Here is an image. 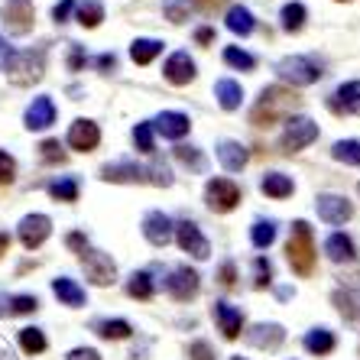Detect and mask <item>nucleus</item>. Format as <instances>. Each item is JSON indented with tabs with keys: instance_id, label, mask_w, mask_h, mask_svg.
<instances>
[{
	"instance_id": "aec40b11",
	"label": "nucleus",
	"mask_w": 360,
	"mask_h": 360,
	"mask_svg": "<svg viewBox=\"0 0 360 360\" xmlns=\"http://www.w3.org/2000/svg\"><path fill=\"white\" fill-rule=\"evenodd\" d=\"M283 338H285V331L279 325H253L247 331V341L253 347H266V351H276L279 344H283Z\"/></svg>"
},
{
	"instance_id": "79ce46f5",
	"label": "nucleus",
	"mask_w": 360,
	"mask_h": 360,
	"mask_svg": "<svg viewBox=\"0 0 360 360\" xmlns=\"http://www.w3.org/2000/svg\"><path fill=\"white\" fill-rule=\"evenodd\" d=\"M146 176H150L153 185H162V188H169V185H172V172H169L166 162H153L150 169H143V179H146Z\"/></svg>"
},
{
	"instance_id": "49530a36",
	"label": "nucleus",
	"mask_w": 360,
	"mask_h": 360,
	"mask_svg": "<svg viewBox=\"0 0 360 360\" xmlns=\"http://www.w3.org/2000/svg\"><path fill=\"white\" fill-rule=\"evenodd\" d=\"M17 179V162H13V156H7V153H0V182L10 185Z\"/></svg>"
},
{
	"instance_id": "b1692460",
	"label": "nucleus",
	"mask_w": 360,
	"mask_h": 360,
	"mask_svg": "<svg viewBox=\"0 0 360 360\" xmlns=\"http://www.w3.org/2000/svg\"><path fill=\"white\" fill-rule=\"evenodd\" d=\"M260 192L269 195V198H289V195L295 192V185L289 176H283V172H266V176L260 179Z\"/></svg>"
},
{
	"instance_id": "864d4df0",
	"label": "nucleus",
	"mask_w": 360,
	"mask_h": 360,
	"mask_svg": "<svg viewBox=\"0 0 360 360\" xmlns=\"http://www.w3.org/2000/svg\"><path fill=\"white\" fill-rule=\"evenodd\" d=\"M94 65H98L101 72H110V68H117V56H114V52H104V56L94 59Z\"/></svg>"
},
{
	"instance_id": "f257e3e1",
	"label": "nucleus",
	"mask_w": 360,
	"mask_h": 360,
	"mask_svg": "<svg viewBox=\"0 0 360 360\" xmlns=\"http://www.w3.org/2000/svg\"><path fill=\"white\" fill-rule=\"evenodd\" d=\"M295 108H299V94L283 88V84H269V88H263L260 101L253 104L250 124L253 127H273V124H279L285 114H292Z\"/></svg>"
},
{
	"instance_id": "412c9836",
	"label": "nucleus",
	"mask_w": 360,
	"mask_h": 360,
	"mask_svg": "<svg viewBox=\"0 0 360 360\" xmlns=\"http://www.w3.org/2000/svg\"><path fill=\"white\" fill-rule=\"evenodd\" d=\"M218 160H221V166L227 169V172H240L243 166H247V150H243L240 143H234V140H221L218 143Z\"/></svg>"
},
{
	"instance_id": "0eeeda50",
	"label": "nucleus",
	"mask_w": 360,
	"mask_h": 360,
	"mask_svg": "<svg viewBox=\"0 0 360 360\" xmlns=\"http://www.w3.org/2000/svg\"><path fill=\"white\" fill-rule=\"evenodd\" d=\"M0 13H4V26H7V33L26 36L30 30H33V20H36L33 0H7Z\"/></svg>"
},
{
	"instance_id": "4468645a",
	"label": "nucleus",
	"mask_w": 360,
	"mask_h": 360,
	"mask_svg": "<svg viewBox=\"0 0 360 360\" xmlns=\"http://www.w3.org/2000/svg\"><path fill=\"white\" fill-rule=\"evenodd\" d=\"M98 143H101V130L94 120H75V124L68 127V146L78 153H91L98 150Z\"/></svg>"
},
{
	"instance_id": "c03bdc74",
	"label": "nucleus",
	"mask_w": 360,
	"mask_h": 360,
	"mask_svg": "<svg viewBox=\"0 0 360 360\" xmlns=\"http://www.w3.org/2000/svg\"><path fill=\"white\" fill-rule=\"evenodd\" d=\"M253 269H257L253 285H257V289H266V285L273 283V266H269V260L266 257H257V260H253Z\"/></svg>"
},
{
	"instance_id": "4be33fe9",
	"label": "nucleus",
	"mask_w": 360,
	"mask_h": 360,
	"mask_svg": "<svg viewBox=\"0 0 360 360\" xmlns=\"http://www.w3.org/2000/svg\"><path fill=\"white\" fill-rule=\"evenodd\" d=\"M335 110H344V114H354L360 117V82H347L335 91V101H331Z\"/></svg>"
},
{
	"instance_id": "8fccbe9b",
	"label": "nucleus",
	"mask_w": 360,
	"mask_h": 360,
	"mask_svg": "<svg viewBox=\"0 0 360 360\" xmlns=\"http://www.w3.org/2000/svg\"><path fill=\"white\" fill-rule=\"evenodd\" d=\"M82 65H84V49H82V46H72V49H68V68H72V72H78Z\"/></svg>"
},
{
	"instance_id": "a211bd4d",
	"label": "nucleus",
	"mask_w": 360,
	"mask_h": 360,
	"mask_svg": "<svg viewBox=\"0 0 360 360\" xmlns=\"http://www.w3.org/2000/svg\"><path fill=\"white\" fill-rule=\"evenodd\" d=\"M214 319H218V325H221V331H224L227 341H237V338H240L243 315L234 309V305H227V302H214Z\"/></svg>"
},
{
	"instance_id": "de8ad7c7",
	"label": "nucleus",
	"mask_w": 360,
	"mask_h": 360,
	"mask_svg": "<svg viewBox=\"0 0 360 360\" xmlns=\"http://www.w3.org/2000/svg\"><path fill=\"white\" fill-rule=\"evenodd\" d=\"M72 10H75V0H62V4H56V7H52V20H56V23H68Z\"/></svg>"
},
{
	"instance_id": "9b49d317",
	"label": "nucleus",
	"mask_w": 360,
	"mask_h": 360,
	"mask_svg": "<svg viewBox=\"0 0 360 360\" xmlns=\"http://www.w3.org/2000/svg\"><path fill=\"white\" fill-rule=\"evenodd\" d=\"M143 237L153 243V247H166L172 237H176V224L169 214L162 211H150L146 218H143Z\"/></svg>"
},
{
	"instance_id": "e433bc0d",
	"label": "nucleus",
	"mask_w": 360,
	"mask_h": 360,
	"mask_svg": "<svg viewBox=\"0 0 360 360\" xmlns=\"http://www.w3.org/2000/svg\"><path fill=\"white\" fill-rule=\"evenodd\" d=\"M283 26L289 33H299L302 26H305V7L302 4H285L283 7Z\"/></svg>"
},
{
	"instance_id": "09e8293b",
	"label": "nucleus",
	"mask_w": 360,
	"mask_h": 360,
	"mask_svg": "<svg viewBox=\"0 0 360 360\" xmlns=\"http://www.w3.org/2000/svg\"><path fill=\"white\" fill-rule=\"evenodd\" d=\"M188 357L192 360H214V351H211L205 341H195L192 347H188Z\"/></svg>"
},
{
	"instance_id": "c9c22d12",
	"label": "nucleus",
	"mask_w": 360,
	"mask_h": 360,
	"mask_svg": "<svg viewBox=\"0 0 360 360\" xmlns=\"http://www.w3.org/2000/svg\"><path fill=\"white\" fill-rule=\"evenodd\" d=\"M49 195L56 201H78V182L75 179H56V182L49 185Z\"/></svg>"
},
{
	"instance_id": "4d7b16f0",
	"label": "nucleus",
	"mask_w": 360,
	"mask_h": 360,
	"mask_svg": "<svg viewBox=\"0 0 360 360\" xmlns=\"http://www.w3.org/2000/svg\"><path fill=\"white\" fill-rule=\"evenodd\" d=\"M10 56H13V49H10V46H4V39H0V65H7Z\"/></svg>"
},
{
	"instance_id": "cd10ccee",
	"label": "nucleus",
	"mask_w": 360,
	"mask_h": 360,
	"mask_svg": "<svg viewBox=\"0 0 360 360\" xmlns=\"http://www.w3.org/2000/svg\"><path fill=\"white\" fill-rule=\"evenodd\" d=\"M227 30H231V33H237V36H250L253 33V13L247 7H231L227 10Z\"/></svg>"
},
{
	"instance_id": "2eb2a0df",
	"label": "nucleus",
	"mask_w": 360,
	"mask_h": 360,
	"mask_svg": "<svg viewBox=\"0 0 360 360\" xmlns=\"http://www.w3.org/2000/svg\"><path fill=\"white\" fill-rule=\"evenodd\" d=\"M162 75H166L169 84H188L195 78V62L188 59V52H172L166 59V68H162Z\"/></svg>"
},
{
	"instance_id": "7ed1b4c3",
	"label": "nucleus",
	"mask_w": 360,
	"mask_h": 360,
	"mask_svg": "<svg viewBox=\"0 0 360 360\" xmlns=\"http://www.w3.org/2000/svg\"><path fill=\"white\" fill-rule=\"evenodd\" d=\"M7 75L13 84H33L42 78V49L39 52H13L7 59Z\"/></svg>"
},
{
	"instance_id": "680f3d73",
	"label": "nucleus",
	"mask_w": 360,
	"mask_h": 360,
	"mask_svg": "<svg viewBox=\"0 0 360 360\" xmlns=\"http://www.w3.org/2000/svg\"><path fill=\"white\" fill-rule=\"evenodd\" d=\"M231 360H247V357H231Z\"/></svg>"
},
{
	"instance_id": "1a4fd4ad",
	"label": "nucleus",
	"mask_w": 360,
	"mask_h": 360,
	"mask_svg": "<svg viewBox=\"0 0 360 360\" xmlns=\"http://www.w3.org/2000/svg\"><path fill=\"white\" fill-rule=\"evenodd\" d=\"M52 234V221L46 214H26L20 221V243H23L26 250H36L46 243V237Z\"/></svg>"
},
{
	"instance_id": "a878e982",
	"label": "nucleus",
	"mask_w": 360,
	"mask_h": 360,
	"mask_svg": "<svg viewBox=\"0 0 360 360\" xmlns=\"http://www.w3.org/2000/svg\"><path fill=\"white\" fill-rule=\"evenodd\" d=\"M325 253H328V260H331V263H347V260H354V243H351V237L331 234V237L325 240Z\"/></svg>"
},
{
	"instance_id": "393cba45",
	"label": "nucleus",
	"mask_w": 360,
	"mask_h": 360,
	"mask_svg": "<svg viewBox=\"0 0 360 360\" xmlns=\"http://www.w3.org/2000/svg\"><path fill=\"white\" fill-rule=\"evenodd\" d=\"M214 98H218V104L224 110H237L243 101V88L234 82V78H221V82L214 84Z\"/></svg>"
},
{
	"instance_id": "bb28decb",
	"label": "nucleus",
	"mask_w": 360,
	"mask_h": 360,
	"mask_svg": "<svg viewBox=\"0 0 360 360\" xmlns=\"http://www.w3.org/2000/svg\"><path fill=\"white\" fill-rule=\"evenodd\" d=\"M305 351L315 354V357H325V354L335 351V335L328 328H315V331L305 335Z\"/></svg>"
},
{
	"instance_id": "6e6d98bb",
	"label": "nucleus",
	"mask_w": 360,
	"mask_h": 360,
	"mask_svg": "<svg viewBox=\"0 0 360 360\" xmlns=\"http://www.w3.org/2000/svg\"><path fill=\"white\" fill-rule=\"evenodd\" d=\"M195 39H198V42H201V46H208V42H211V39H214V30H208V26H201L198 33H195Z\"/></svg>"
},
{
	"instance_id": "2f4dec72",
	"label": "nucleus",
	"mask_w": 360,
	"mask_h": 360,
	"mask_svg": "<svg viewBox=\"0 0 360 360\" xmlns=\"http://www.w3.org/2000/svg\"><path fill=\"white\" fill-rule=\"evenodd\" d=\"M250 240H253V247L266 250L269 243L276 240V224H273V221H257V224L250 227Z\"/></svg>"
},
{
	"instance_id": "423d86ee",
	"label": "nucleus",
	"mask_w": 360,
	"mask_h": 360,
	"mask_svg": "<svg viewBox=\"0 0 360 360\" xmlns=\"http://www.w3.org/2000/svg\"><path fill=\"white\" fill-rule=\"evenodd\" d=\"M205 198H208V208L218 211V214H227L240 205V188H237L231 179H211L208 188H205Z\"/></svg>"
},
{
	"instance_id": "473e14b6",
	"label": "nucleus",
	"mask_w": 360,
	"mask_h": 360,
	"mask_svg": "<svg viewBox=\"0 0 360 360\" xmlns=\"http://www.w3.org/2000/svg\"><path fill=\"white\" fill-rule=\"evenodd\" d=\"M338 162H347V166H360V143L357 140H341L335 143V150H331Z\"/></svg>"
},
{
	"instance_id": "3c124183",
	"label": "nucleus",
	"mask_w": 360,
	"mask_h": 360,
	"mask_svg": "<svg viewBox=\"0 0 360 360\" xmlns=\"http://www.w3.org/2000/svg\"><path fill=\"white\" fill-rule=\"evenodd\" d=\"M65 243H68V250H75V253H84V250H88V240H84V234H78V231H75V234H68Z\"/></svg>"
},
{
	"instance_id": "a19ab883",
	"label": "nucleus",
	"mask_w": 360,
	"mask_h": 360,
	"mask_svg": "<svg viewBox=\"0 0 360 360\" xmlns=\"http://www.w3.org/2000/svg\"><path fill=\"white\" fill-rule=\"evenodd\" d=\"M176 160L182 162V166L195 169V172L205 169V156H201V150H195V146H176Z\"/></svg>"
},
{
	"instance_id": "39448f33",
	"label": "nucleus",
	"mask_w": 360,
	"mask_h": 360,
	"mask_svg": "<svg viewBox=\"0 0 360 360\" xmlns=\"http://www.w3.org/2000/svg\"><path fill=\"white\" fill-rule=\"evenodd\" d=\"M315 136H319V124H315V120H309V117H289L285 134H283V140H279V150H283V153H299V150H305Z\"/></svg>"
},
{
	"instance_id": "13d9d810",
	"label": "nucleus",
	"mask_w": 360,
	"mask_h": 360,
	"mask_svg": "<svg viewBox=\"0 0 360 360\" xmlns=\"http://www.w3.org/2000/svg\"><path fill=\"white\" fill-rule=\"evenodd\" d=\"M201 10H211V7H218V0H195Z\"/></svg>"
},
{
	"instance_id": "ea45409f",
	"label": "nucleus",
	"mask_w": 360,
	"mask_h": 360,
	"mask_svg": "<svg viewBox=\"0 0 360 360\" xmlns=\"http://www.w3.org/2000/svg\"><path fill=\"white\" fill-rule=\"evenodd\" d=\"M36 309H39V299H36V295H13V299L7 302L10 315H33Z\"/></svg>"
},
{
	"instance_id": "37998d69",
	"label": "nucleus",
	"mask_w": 360,
	"mask_h": 360,
	"mask_svg": "<svg viewBox=\"0 0 360 360\" xmlns=\"http://www.w3.org/2000/svg\"><path fill=\"white\" fill-rule=\"evenodd\" d=\"M39 156H42V162H65V153H62V143L59 140H42L39 143Z\"/></svg>"
},
{
	"instance_id": "7c9ffc66",
	"label": "nucleus",
	"mask_w": 360,
	"mask_h": 360,
	"mask_svg": "<svg viewBox=\"0 0 360 360\" xmlns=\"http://www.w3.org/2000/svg\"><path fill=\"white\" fill-rule=\"evenodd\" d=\"M98 335L104 338V341H124V338L134 335V325L124 319H114V321H98Z\"/></svg>"
},
{
	"instance_id": "4c0bfd02",
	"label": "nucleus",
	"mask_w": 360,
	"mask_h": 360,
	"mask_svg": "<svg viewBox=\"0 0 360 360\" xmlns=\"http://www.w3.org/2000/svg\"><path fill=\"white\" fill-rule=\"evenodd\" d=\"M224 62H227V65H234V68H240V72H250V68L257 65V59H253L250 52L237 49V46H227V49H224Z\"/></svg>"
},
{
	"instance_id": "58836bf2",
	"label": "nucleus",
	"mask_w": 360,
	"mask_h": 360,
	"mask_svg": "<svg viewBox=\"0 0 360 360\" xmlns=\"http://www.w3.org/2000/svg\"><path fill=\"white\" fill-rule=\"evenodd\" d=\"M134 143H136V150L140 153L153 156V153H156V143H153V124H136L134 127Z\"/></svg>"
},
{
	"instance_id": "f03ea898",
	"label": "nucleus",
	"mask_w": 360,
	"mask_h": 360,
	"mask_svg": "<svg viewBox=\"0 0 360 360\" xmlns=\"http://www.w3.org/2000/svg\"><path fill=\"white\" fill-rule=\"evenodd\" d=\"M285 257H289V266L299 276H311V269H315V237H311V227L305 221L292 224V234L285 243Z\"/></svg>"
},
{
	"instance_id": "f704fd0d",
	"label": "nucleus",
	"mask_w": 360,
	"mask_h": 360,
	"mask_svg": "<svg viewBox=\"0 0 360 360\" xmlns=\"http://www.w3.org/2000/svg\"><path fill=\"white\" fill-rule=\"evenodd\" d=\"M20 347L26 354H42L46 351V335H42L39 328H23L20 331Z\"/></svg>"
},
{
	"instance_id": "72a5a7b5",
	"label": "nucleus",
	"mask_w": 360,
	"mask_h": 360,
	"mask_svg": "<svg viewBox=\"0 0 360 360\" xmlns=\"http://www.w3.org/2000/svg\"><path fill=\"white\" fill-rule=\"evenodd\" d=\"M127 295H134V299H140V302L150 299V295H153L150 273H134V276H130V283H127Z\"/></svg>"
},
{
	"instance_id": "ddd939ff",
	"label": "nucleus",
	"mask_w": 360,
	"mask_h": 360,
	"mask_svg": "<svg viewBox=\"0 0 360 360\" xmlns=\"http://www.w3.org/2000/svg\"><path fill=\"white\" fill-rule=\"evenodd\" d=\"M315 211H319V218L325 221V224H344V221H351V214H354L351 201L341 198V195H319Z\"/></svg>"
},
{
	"instance_id": "a18cd8bd",
	"label": "nucleus",
	"mask_w": 360,
	"mask_h": 360,
	"mask_svg": "<svg viewBox=\"0 0 360 360\" xmlns=\"http://www.w3.org/2000/svg\"><path fill=\"white\" fill-rule=\"evenodd\" d=\"M162 13H166L172 23H185V20H188V13H185V0H166V4H162Z\"/></svg>"
},
{
	"instance_id": "6e6552de",
	"label": "nucleus",
	"mask_w": 360,
	"mask_h": 360,
	"mask_svg": "<svg viewBox=\"0 0 360 360\" xmlns=\"http://www.w3.org/2000/svg\"><path fill=\"white\" fill-rule=\"evenodd\" d=\"M82 266H84V273H88V279H91L94 285H110L114 283V276H117L114 260H110L108 253H101V250H84L82 253Z\"/></svg>"
},
{
	"instance_id": "bf43d9fd",
	"label": "nucleus",
	"mask_w": 360,
	"mask_h": 360,
	"mask_svg": "<svg viewBox=\"0 0 360 360\" xmlns=\"http://www.w3.org/2000/svg\"><path fill=\"white\" fill-rule=\"evenodd\" d=\"M0 315H7V299L0 295Z\"/></svg>"
},
{
	"instance_id": "5fc2aeb1",
	"label": "nucleus",
	"mask_w": 360,
	"mask_h": 360,
	"mask_svg": "<svg viewBox=\"0 0 360 360\" xmlns=\"http://www.w3.org/2000/svg\"><path fill=\"white\" fill-rule=\"evenodd\" d=\"M234 283H237V269H234V263H224V266H221V285H227V289H231Z\"/></svg>"
},
{
	"instance_id": "f3484780",
	"label": "nucleus",
	"mask_w": 360,
	"mask_h": 360,
	"mask_svg": "<svg viewBox=\"0 0 360 360\" xmlns=\"http://www.w3.org/2000/svg\"><path fill=\"white\" fill-rule=\"evenodd\" d=\"M56 124V104H52V98H33V104L26 108V127L30 130H46V127Z\"/></svg>"
},
{
	"instance_id": "052dcab7",
	"label": "nucleus",
	"mask_w": 360,
	"mask_h": 360,
	"mask_svg": "<svg viewBox=\"0 0 360 360\" xmlns=\"http://www.w3.org/2000/svg\"><path fill=\"white\" fill-rule=\"evenodd\" d=\"M0 360H13V354H10V351H0Z\"/></svg>"
},
{
	"instance_id": "9d476101",
	"label": "nucleus",
	"mask_w": 360,
	"mask_h": 360,
	"mask_svg": "<svg viewBox=\"0 0 360 360\" xmlns=\"http://www.w3.org/2000/svg\"><path fill=\"white\" fill-rule=\"evenodd\" d=\"M176 240H179V247H182L185 253H192L195 260H208L211 257L208 240L201 237V231H198L195 221H182V224H176Z\"/></svg>"
},
{
	"instance_id": "6ab92c4d",
	"label": "nucleus",
	"mask_w": 360,
	"mask_h": 360,
	"mask_svg": "<svg viewBox=\"0 0 360 360\" xmlns=\"http://www.w3.org/2000/svg\"><path fill=\"white\" fill-rule=\"evenodd\" d=\"M101 179L104 182H143V166L124 160V162H108L101 169Z\"/></svg>"
},
{
	"instance_id": "603ef678",
	"label": "nucleus",
	"mask_w": 360,
	"mask_h": 360,
	"mask_svg": "<svg viewBox=\"0 0 360 360\" xmlns=\"http://www.w3.org/2000/svg\"><path fill=\"white\" fill-rule=\"evenodd\" d=\"M68 360H101V354L94 347H75V351L68 354Z\"/></svg>"
},
{
	"instance_id": "5701e85b",
	"label": "nucleus",
	"mask_w": 360,
	"mask_h": 360,
	"mask_svg": "<svg viewBox=\"0 0 360 360\" xmlns=\"http://www.w3.org/2000/svg\"><path fill=\"white\" fill-rule=\"evenodd\" d=\"M52 292H56V299H59L62 305H72V309L84 305V289L75 283V279H68V276L52 279Z\"/></svg>"
},
{
	"instance_id": "c756f323",
	"label": "nucleus",
	"mask_w": 360,
	"mask_h": 360,
	"mask_svg": "<svg viewBox=\"0 0 360 360\" xmlns=\"http://www.w3.org/2000/svg\"><path fill=\"white\" fill-rule=\"evenodd\" d=\"M160 52H162V42L160 39H136L134 46H130V59H134L136 65H150Z\"/></svg>"
},
{
	"instance_id": "20e7f679",
	"label": "nucleus",
	"mask_w": 360,
	"mask_h": 360,
	"mask_svg": "<svg viewBox=\"0 0 360 360\" xmlns=\"http://www.w3.org/2000/svg\"><path fill=\"white\" fill-rule=\"evenodd\" d=\"M279 78L289 84H295V88H305V84H315L321 78V68L315 65L311 59H305V56H289V59H283L276 65Z\"/></svg>"
},
{
	"instance_id": "f8f14e48",
	"label": "nucleus",
	"mask_w": 360,
	"mask_h": 360,
	"mask_svg": "<svg viewBox=\"0 0 360 360\" xmlns=\"http://www.w3.org/2000/svg\"><path fill=\"white\" fill-rule=\"evenodd\" d=\"M198 273L195 269H188V266H176L172 269V276L166 279V289H169V295L176 302H188V299H195L198 295Z\"/></svg>"
},
{
	"instance_id": "dca6fc26",
	"label": "nucleus",
	"mask_w": 360,
	"mask_h": 360,
	"mask_svg": "<svg viewBox=\"0 0 360 360\" xmlns=\"http://www.w3.org/2000/svg\"><path fill=\"white\" fill-rule=\"evenodd\" d=\"M153 130H160L169 140H182V136L192 130V120L185 117V114H179V110H162L160 117L153 120Z\"/></svg>"
},
{
	"instance_id": "c85d7f7f",
	"label": "nucleus",
	"mask_w": 360,
	"mask_h": 360,
	"mask_svg": "<svg viewBox=\"0 0 360 360\" xmlns=\"http://www.w3.org/2000/svg\"><path fill=\"white\" fill-rule=\"evenodd\" d=\"M75 10H78V23L84 30H94L104 20V4L101 0H82V4H75Z\"/></svg>"
}]
</instances>
